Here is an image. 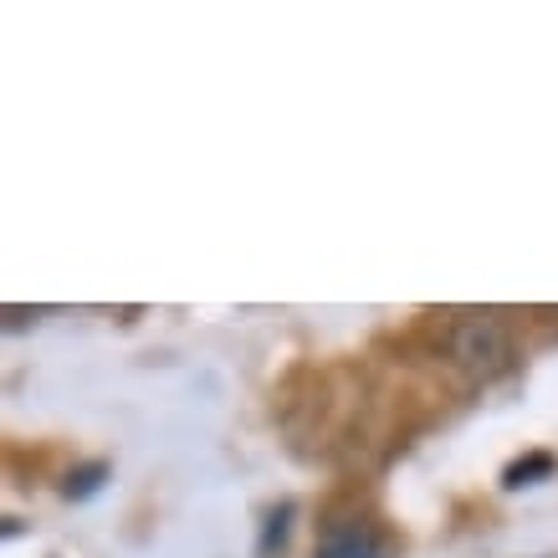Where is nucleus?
Instances as JSON below:
<instances>
[{
    "instance_id": "f257e3e1",
    "label": "nucleus",
    "mask_w": 558,
    "mask_h": 558,
    "mask_svg": "<svg viewBox=\"0 0 558 558\" xmlns=\"http://www.w3.org/2000/svg\"><path fill=\"white\" fill-rule=\"evenodd\" d=\"M440 349H446V359H451L466 379H476V385H492V379L512 374V364H518L508 323L497 318V313H476V307L446 313V323H440Z\"/></svg>"
},
{
    "instance_id": "f03ea898",
    "label": "nucleus",
    "mask_w": 558,
    "mask_h": 558,
    "mask_svg": "<svg viewBox=\"0 0 558 558\" xmlns=\"http://www.w3.org/2000/svg\"><path fill=\"white\" fill-rule=\"evenodd\" d=\"M313 558H395V543H389V533L374 518L349 512V518H328L318 527Z\"/></svg>"
},
{
    "instance_id": "7ed1b4c3",
    "label": "nucleus",
    "mask_w": 558,
    "mask_h": 558,
    "mask_svg": "<svg viewBox=\"0 0 558 558\" xmlns=\"http://www.w3.org/2000/svg\"><path fill=\"white\" fill-rule=\"evenodd\" d=\"M554 472H558V457H554V451H527V457H518L508 472H502V487H508V492L538 487V482H548Z\"/></svg>"
},
{
    "instance_id": "20e7f679",
    "label": "nucleus",
    "mask_w": 558,
    "mask_h": 558,
    "mask_svg": "<svg viewBox=\"0 0 558 558\" xmlns=\"http://www.w3.org/2000/svg\"><path fill=\"white\" fill-rule=\"evenodd\" d=\"M113 476V466L108 461H83V466H72L68 472V482H62V497L68 502H87V497H98L102 492V482Z\"/></svg>"
},
{
    "instance_id": "39448f33",
    "label": "nucleus",
    "mask_w": 558,
    "mask_h": 558,
    "mask_svg": "<svg viewBox=\"0 0 558 558\" xmlns=\"http://www.w3.org/2000/svg\"><path fill=\"white\" fill-rule=\"evenodd\" d=\"M292 518H298V502H277V508L267 512V527H262V543H256V554L271 558L288 548V533H292Z\"/></svg>"
}]
</instances>
